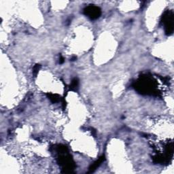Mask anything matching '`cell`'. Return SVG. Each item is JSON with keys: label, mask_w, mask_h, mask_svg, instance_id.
Here are the masks:
<instances>
[{"label": "cell", "mask_w": 174, "mask_h": 174, "mask_svg": "<svg viewBox=\"0 0 174 174\" xmlns=\"http://www.w3.org/2000/svg\"><path fill=\"white\" fill-rule=\"evenodd\" d=\"M40 65H36L34 67V68H33V73H34L35 75L38 72L39 70H40Z\"/></svg>", "instance_id": "cell-6"}, {"label": "cell", "mask_w": 174, "mask_h": 174, "mask_svg": "<svg viewBox=\"0 0 174 174\" xmlns=\"http://www.w3.org/2000/svg\"><path fill=\"white\" fill-rule=\"evenodd\" d=\"M103 160H104V156H102L101 157L99 158V159L97 160V161L95 162V163H94L93 164L90 166V168H89V171H90V172H93V171H94V170H95L96 169L99 167V165H101V163L103 161Z\"/></svg>", "instance_id": "cell-3"}, {"label": "cell", "mask_w": 174, "mask_h": 174, "mask_svg": "<svg viewBox=\"0 0 174 174\" xmlns=\"http://www.w3.org/2000/svg\"><path fill=\"white\" fill-rule=\"evenodd\" d=\"M48 95V97H49V99L51 100L52 102L55 103L58 101L59 97H58V96H57V95H54V94H49V95Z\"/></svg>", "instance_id": "cell-5"}, {"label": "cell", "mask_w": 174, "mask_h": 174, "mask_svg": "<svg viewBox=\"0 0 174 174\" xmlns=\"http://www.w3.org/2000/svg\"><path fill=\"white\" fill-rule=\"evenodd\" d=\"M162 22L165 26L166 34H172L173 31V14L172 11H167L162 17Z\"/></svg>", "instance_id": "cell-1"}, {"label": "cell", "mask_w": 174, "mask_h": 174, "mask_svg": "<svg viewBox=\"0 0 174 174\" xmlns=\"http://www.w3.org/2000/svg\"><path fill=\"white\" fill-rule=\"evenodd\" d=\"M84 13L88 18L95 20L101 16V11L99 7L93 6V5H90L84 8Z\"/></svg>", "instance_id": "cell-2"}, {"label": "cell", "mask_w": 174, "mask_h": 174, "mask_svg": "<svg viewBox=\"0 0 174 174\" xmlns=\"http://www.w3.org/2000/svg\"><path fill=\"white\" fill-rule=\"evenodd\" d=\"M78 86V79H73V81L72 82V84L70 85V88L72 90H75V89H76Z\"/></svg>", "instance_id": "cell-4"}]
</instances>
